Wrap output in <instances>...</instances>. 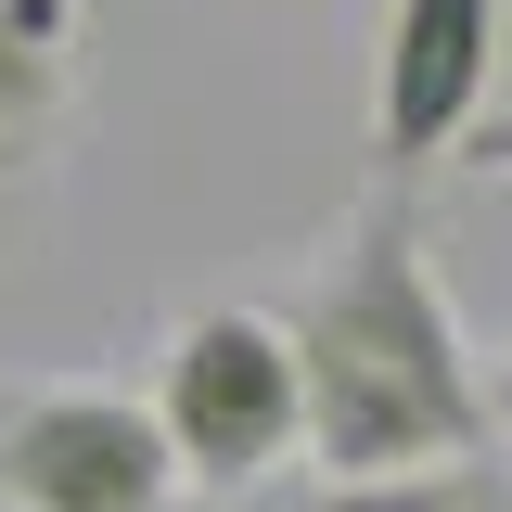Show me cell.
Returning a JSON list of instances; mask_svg holds the SVG:
<instances>
[{
  "label": "cell",
  "instance_id": "cell-1",
  "mask_svg": "<svg viewBox=\"0 0 512 512\" xmlns=\"http://www.w3.org/2000/svg\"><path fill=\"white\" fill-rule=\"evenodd\" d=\"M282 333H295V372H308V461H333V487L487 448V372L448 320V282L423 256L410 192H372L333 231V256L295 282Z\"/></svg>",
  "mask_w": 512,
  "mask_h": 512
},
{
  "label": "cell",
  "instance_id": "cell-2",
  "mask_svg": "<svg viewBox=\"0 0 512 512\" xmlns=\"http://www.w3.org/2000/svg\"><path fill=\"white\" fill-rule=\"evenodd\" d=\"M154 436L180 461V487H231L256 500L295 448H308V372H295V333L282 308H192L154 359Z\"/></svg>",
  "mask_w": 512,
  "mask_h": 512
},
{
  "label": "cell",
  "instance_id": "cell-3",
  "mask_svg": "<svg viewBox=\"0 0 512 512\" xmlns=\"http://www.w3.org/2000/svg\"><path fill=\"white\" fill-rule=\"evenodd\" d=\"M0 512H180V461L116 384H39L0 410Z\"/></svg>",
  "mask_w": 512,
  "mask_h": 512
},
{
  "label": "cell",
  "instance_id": "cell-4",
  "mask_svg": "<svg viewBox=\"0 0 512 512\" xmlns=\"http://www.w3.org/2000/svg\"><path fill=\"white\" fill-rule=\"evenodd\" d=\"M500 77V0H384L372 52V192H410L487 128Z\"/></svg>",
  "mask_w": 512,
  "mask_h": 512
},
{
  "label": "cell",
  "instance_id": "cell-5",
  "mask_svg": "<svg viewBox=\"0 0 512 512\" xmlns=\"http://www.w3.org/2000/svg\"><path fill=\"white\" fill-rule=\"evenodd\" d=\"M77 77H90V13L77 0H0V218L77 128Z\"/></svg>",
  "mask_w": 512,
  "mask_h": 512
},
{
  "label": "cell",
  "instance_id": "cell-6",
  "mask_svg": "<svg viewBox=\"0 0 512 512\" xmlns=\"http://www.w3.org/2000/svg\"><path fill=\"white\" fill-rule=\"evenodd\" d=\"M333 512H512V474L474 448V461H423V474H372V487H320Z\"/></svg>",
  "mask_w": 512,
  "mask_h": 512
},
{
  "label": "cell",
  "instance_id": "cell-7",
  "mask_svg": "<svg viewBox=\"0 0 512 512\" xmlns=\"http://www.w3.org/2000/svg\"><path fill=\"white\" fill-rule=\"evenodd\" d=\"M461 167H487V180H512V116H487L474 141H461Z\"/></svg>",
  "mask_w": 512,
  "mask_h": 512
},
{
  "label": "cell",
  "instance_id": "cell-8",
  "mask_svg": "<svg viewBox=\"0 0 512 512\" xmlns=\"http://www.w3.org/2000/svg\"><path fill=\"white\" fill-rule=\"evenodd\" d=\"M487 423H512V346H500V372H487Z\"/></svg>",
  "mask_w": 512,
  "mask_h": 512
},
{
  "label": "cell",
  "instance_id": "cell-9",
  "mask_svg": "<svg viewBox=\"0 0 512 512\" xmlns=\"http://www.w3.org/2000/svg\"><path fill=\"white\" fill-rule=\"evenodd\" d=\"M231 512H333V500H269V487H256V500H231Z\"/></svg>",
  "mask_w": 512,
  "mask_h": 512
}]
</instances>
